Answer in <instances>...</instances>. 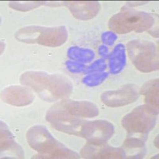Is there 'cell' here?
Instances as JSON below:
<instances>
[{
  "label": "cell",
  "instance_id": "6da1fadb",
  "mask_svg": "<svg viewBox=\"0 0 159 159\" xmlns=\"http://www.w3.org/2000/svg\"><path fill=\"white\" fill-rule=\"evenodd\" d=\"M20 82L49 102L69 97L73 89V85L67 76L49 74L42 71L25 72L20 76Z\"/></svg>",
  "mask_w": 159,
  "mask_h": 159
},
{
  "label": "cell",
  "instance_id": "7a4b0ae2",
  "mask_svg": "<svg viewBox=\"0 0 159 159\" xmlns=\"http://www.w3.org/2000/svg\"><path fill=\"white\" fill-rule=\"evenodd\" d=\"M26 140L30 147L39 153L33 158H80L76 152L57 141L45 126L36 125L30 127L26 133Z\"/></svg>",
  "mask_w": 159,
  "mask_h": 159
},
{
  "label": "cell",
  "instance_id": "3957f363",
  "mask_svg": "<svg viewBox=\"0 0 159 159\" xmlns=\"http://www.w3.org/2000/svg\"><path fill=\"white\" fill-rule=\"evenodd\" d=\"M15 38L23 43L58 47L67 41L68 31L64 25L52 27L28 25L18 30L15 34Z\"/></svg>",
  "mask_w": 159,
  "mask_h": 159
},
{
  "label": "cell",
  "instance_id": "277c9868",
  "mask_svg": "<svg viewBox=\"0 0 159 159\" xmlns=\"http://www.w3.org/2000/svg\"><path fill=\"white\" fill-rule=\"evenodd\" d=\"M154 24V17L149 13L124 7L110 18L108 27L119 34H125L131 31L141 33L148 30Z\"/></svg>",
  "mask_w": 159,
  "mask_h": 159
},
{
  "label": "cell",
  "instance_id": "5b68a950",
  "mask_svg": "<svg viewBox=\"0 0 159 159\" xmlns=\"http://www.w3.org/2000/svg\"><path fill=\"white\" fill-rule=\"evenodd\" d=\"M130 61L140 72H150L158 69V54L153 42L132 40L127 45Z\"/></svg>",
  "mask_w": 159,
  "mask_h": 159
},
{
  "label": "cell",
  "instance_id": "8992f818",
  "mask_svg": "<svg viewBox=\"0 0 159 159\" xmlns=\"http://www.w3.org/2000/svg\"><path fill=\"white\" fill-rule=\"evenodd\" d=\"M157 116L147 106L140 105L123 118L122 126L130 135H147L155 126Z\"/></svg>",
  "mask_w": 159,
  "mask_h": 159
},
{
  "label": "cell",
  "instance_id": "52a82bcc",
  "mask_svg": "<svg viewBox=\"0 0 159 159\" xmlns=\"http://www.w3.org/2000/svg\"><path fill=\"white\" fill-rule=\"evenodd\" d=\"M45 119L56 130L65 134L79 136L85 120L73 116L61 103L53 105L46 112Z\"/></svg>",
  "mask_w": 159,
  "mask_h": 159
},
{
  "label": "cell",
  "instance_id": "ba28073f",
  "mask_svg": "<svg viewBox=\"0 0 159 159\" xmlns=\"http://www.w3.org/2000/svg\"><path fill=\"white\" fill-rule=\"evenodd\" d=\"M114 132V125L107 120L86 121L82 127L80 137L85 139L89 143L100 145L107 143Z\"/></svg>",
  "mask_w": 159,
  "mask_h": 159
},
{
  "label": "cell",
  "instance_id": "9c48e42d",
  "mask_svg": "<svg viewBox=\"0 0 159 159\" xmlns=\"http://www.w3.org/2000/svg\"><path fill=\"white\" fill-rule=\"evenodd\" d=\"M139 96L138 88L134 84H126L119 89L107 91L101 95V101L111 107H119L136 101Z\"/></svg>",
  "mask_w": 159,
  "mask_h": 159
},
{
  "label": "cell",
  "instance_id": "30bf717a",
  "mask_svg": "<svg viewBox=\"0 0 159 159\" xmlns=\"http://www.w3.org/2000/svg\"><path fill=\"white\" fill-rule=\"evenodd\" d=\"M80 155L84 158L93 159H119L127 157L124 149L111 147L106 143L97 145L88 143L82 148Z\"/></svg>",
  "mask_w": 159,
  "mask_h": 159
},
{
  "label": "cell",
  "instance_id": "8fae6325",
  "mask_svg": "<svg viewBox=\"0 0 159 159\" xmlns=\"http://www.w3.org/2000/svg\"><path fill=\"white\" fill-rule=\"evenodd\" d=\"M2 101L12 106L24 107L30 104L34 100V94L29 87L13 85L2 91Z\"/></svg>",
  "mask_w": 159,
  "mask_h": 159
},
{
  "label": "cell",
  "instance_id": "7c38bea8",
  "mask_svg": "<svg viewBox=\"0 0 159 159\" xmlns=\"http://www.w3.org/2000/svg\"><path fill=\"white\" fill-rule=\"evenodd\" d=\"M72 15L80 20H89L95 18L100 11V3L97 1H65Z\"/></svg>",
  "mask_w": 159,
  "mask_h": 159
},
{
  "label": "cell",
  "instance_id": "4fadbf2b",
  "mask_svg": "<svg viewBox=\"0 0 159 159\" xmlns=\"http://www.w3.org/2000/svg\"><path fill=\"white\" fill-rule=\"evenodd\" d=\"M72 116L79 118H93L99 116V110L96 104L89 101L64 99L60 102Z\"/></svg>",
  "mask_w": 159,
  "mask_h": 159
},
{
  "label": "cell",
  "instance_id": "5bb4252c",
  "mask_svg": "<svg viewBox=\"0 0 159 159\" xmlns=\"http://www.w3.org/2000/svg\"><path fill=\"white\" fill-rule=\"evenodd\" d=\"M1 155L8 157L23 158L24 151L21 146L15 141L9 127L1 121Z\"/></svg>",
  "mask_w": 159,
  "mask_h": 159
},
{
  "label": "cell",
  "instance_id": "9a60e30c",
  "mask_svg": "<svg viewBox=\"0 0 159 159\" xmlns=\"http://www.w3.org/2000/svg\"><path fill=\"white\" fill-rule=\"evenodd\" d=\"M158 79L150 80L143 84L139 93L145 96V105L158 115Z\"/></svg>",
  "mask_w": 159,
  "mask_h": 159
},
{
  "label": "cell",
  "instance_id": "2e32d148",
  "mask_svg": "<svg viewBox=\"0 0 159 159\" xmlns=\"http://www.w3.org/2000/svg\"><path fill=\"white\" fill-rule=\"evenodd\" d=\"M126 64V48L123 44L119 43L114 48L109 57V67L111 72L113 74H119L124 69Z\"/></svg>",
  "mask_w": 159,
  "mask_h": 159
},
{
  "label": "cell",
  "instance_id": "e0dca14e",
  "mask_svg": "<svg viewBox=\"0 0 159 159\" xmlns=\"http://www.w3.org/2000/svg\"><path fill=\"white\" fill-rule=\"evenodd\" d=\"M67 56L69 59L80 63H89L95 57L94 51L87 48L77 46L70 47L67 51Z\"/></svg>",
  "mask_w": 159,
  "mask_h": 159
},
{
  "label": "cell",
  "instance_id": "ac0fdd59",
  "mask_svg": "<svg viewBox=\"0 0 159 159\" xmlns=\"http://www.w3.org/2000/svg\"><path fill=\"white\" fill-rule=\"evenodd\" d=\"M9 7L15 11H28L34 8L38 7L40 6H52V7H57L62 6L63 2H42V1H31V2H10Z\"/></svg>",
  "mask_w": 159,
  "mask_h": 159
},
{
  "label": "cell",
  "instance_id": "d6986e66",
  "mask_svg": "<svg viewBox=\"0 0 159 159\" xmlns=\"http://www.w3.org/2000/svg\"><path fill=\"white\" fill-rule=\"evenodd\" d=\"M109 76L107 72H94L85 76L83 79V83L89 87H96L101 84Z\"/></svg>",
  "mask_w": 159,
  "mask_h": 159
},
{
  "label": "cell",
  "instance_id": "ffe728a7",
  "mask_svg": "<svg viewBox=\"0 0 159 159\" xmlns=\"http://www.w3.org/2000/svg\"><path fill=\"white\" fill-rule=\"evenodd\" d=\"M107 68V64L104 59H99L94 61L90 66L85 69V73H94V72H102Z\"/></svg>",
  "mask_w": 159,
  "mask_h": 159
},
{
  "label": "cell",
  "instance_id": "44dd1931",
  "mask_svg": "<svg viewBox=\"0 0 159 159\" xmlns=\"http://www.w3.org/2000/svg\"><path fill=\"white\" fill-rule=\"evenodd\" d=\"M123 147L127 149H143L144 148V140L134 136L129 137L124 141Z\"/></svg>",
  "mask_w": 159,
  "mask_h": 159
},
{
  "label": "cell",
  "instance_id": "7402d4cb",
  "mask_svg": "<svg viewBox=\"0 0 159 159\" xmlns=\"http://www.w3.org/2000/svg\"><path fill=\"white\" fill-rule=\"evenodd\" d=\"M66 65V68L69 72H72V73H80V72H84L86 66L84 64L80 63V62L74 61H68L65 63Z\"/></svg>",
  "mask_w": 159,
  "mask_h": 159
},
{
  "label": "cell",
  "instance_id": "603a6c76",
  "mask_svg": "<svg viewBox=\"0 0 159 159\" xmlns=\"http://www.w3.org/2000/svg\"><path fill=\"white\" fill-rule=\"evenodd\" d=\"M117 39V34L111 30L106 31L102 34L101 40L105 45H112Z\"/></svg>",
  "mask_w": 159,
  "mask_h": 159
},
{
  "label": "cell",
  "instance_id": "cb8c5ba5",
  "mask_svg": "<svg viewBox=\"0 0 159 159\" xmlns=\"http://www.w3.org/2000/svg\"><path fill=\"white\" fill-rule=\"evenodd\" d=\"M99 54L102 57L105 58V59H107V58L110 57L111 53L109 52V49H108V48H107V45H102L99 46Z\"/></svg>",
  "mask_w": 159,
  "mask_h": 159
},
{
  "label": "cell",
  "instance_id": "d4e9b609",
  "mask_svg": "<svg viewBox=\"0 0 159 159\" xmlns=\"http://www.w3.org/2000/svg\"><path fill=\"white\" fill-rule=\"evenodd\" d=\"M151 30L149 31L150 34L153 37H155V38H158V29L157 28H153V29H150Z\"/></svg>",
  "mask_w": 159,
  "mask_h": 159
},
{
  "label": "cell",
  "instance_id": "484cf974",
  "mask_svg": "<svg viewBox=\"0 0 159 159\" xmlns=\"http://www.w3.org/2000/svg\"><path fill=\"white\" fill-rule=\"evenodd\" d=\"M157 140H158V135H157L155 140H154V144H155V146L157 147V148H158V142H157Z\"/></svg>",
  "mask_w": 159,
  "mask_h": 159
}]
</instances>
